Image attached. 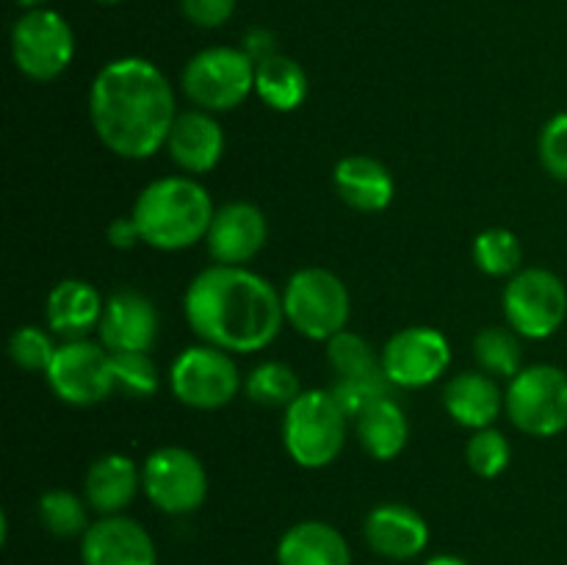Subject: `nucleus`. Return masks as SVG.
Segmentation results:
<instances>
[{
	"mask_svg": "<svg viewBox=\"0 0 567 565\" xmlns=\"http://www.w3.org/2000/svg\"><path fill=\"white\" fill-rule=\"evenodd\" d=\"M89 120L105 150L127 161L153 158L177 120L175 89L150 59L122 55L94 75Z\"/></svg>",
	"mask_w": 567,
	"mask_h": 565,
	"instance_id": "obj_1",
	"label": "nucleus"
},
{
	"mask_svg": "<svg viewBox=\"0 0 567 565\" xmlns=\"http://www.w3.org/2000/svg\"><path fill=\"white\" fill-rule=\"evenodd\" d=\"M183 314L203 343L225 352L252 355L282 330V294L247 266L214 264L186 288Z\"/></svg>",
	"mask_w": 567,
	"mask_h": 565,
	"instance_id": "obj_2",
	"label": "nucleus"
},
{
	"mask_svg": "<svg viewBox=\"0 0 567 565\" xmlns=\"http://www.w3.org/2000/svg\"><path fill=\"white\" fill-rule=\"evenodd\" d=\"M214 214L208 188L192 175H169L147 183L133 205L142 242L164 253L188 249L208 236Z\"/></svg>",
	"mask_w": 567,
	"mask_h": 565,
	"instance_id": "obj_3",
	"label": "nucleus"
},
{
	"mask_svg": "<svg viewBox=\"0 0 567 565\" xmlns=\"http://www.w3.org/2000/svg\"><path fill=\"white\" fill-rule=\"evenodd\" d=\"M347 421L349 415L330 391H302L288 404L282 419V443L288 458L310 471L330 465L347 443Z\"/></svg>",
	"mask_w": 567,
	"mask_h": 565,
	"instance_id": "obj_4",
	"label": "nucleus"
},
{
	"mask_svg": "<svg viewBox=\"0 0 567 565\" xmlns=\"http://www.w3.org/2000/svg\"><path fill=\"white\" fill-rule=\"evenodd\" d=\"M282 310L299 336L327 343L347 330L352 299L341 277L321 266H308L288 277L282 288Z\"/></svg>",
	"mask_w": 567,
	"mask_h": 565,
	"instance_id": "obj_5",
	"label": "nucleus"
},
{
	"mask_svg": "<svg viewBox=\"0 0 567 565\" xmlns=\"http://www.w3.org/2000/svg\"><path fill=\"white\" fill-rule=\"evenodd\" d=\"M181 86L197 109L233 111L255 92V61L230 44L205 48L186 61Z\"/></svg>",
	"mask_w": 567,
	"mask_h": 565,
	"instance_id": "obj_6",
	"label": "nucleus"
},
{
	"mask_svg": "<svg viewBox=\"0 0 567 565\" xmlns=\"http://www.w3.org/2000/svg\"><path fill=\"white\" fill-rule=\"evenodd\" d=\"M504 410L520 432L554 438L567 430V371L551 363L524 366L509 380Z\"/></svg>",
	"mask_w": 567,
	"mask_h": 565,
	"instance_id": "obj_7",
	"label": "nucleus"
},
{
	"mask_svg": "<svg viewBox=\"0 0 567 565\" xmlns=\"http://www.w3.org/2000/svg\"><path fill=\"white\" fill-rule=\"evenodd\" d=\"M11 59L25 78L37 83L55 81L75 59V33L53 9L22 11L11 25Z\"/></svg>",
	"mask_w": 567,
	"mask_h": 565,
	"instance_id": "obj_8",
	"label": "nucleus"
},
{
	"mask_svg": "<svg viewBox=\"0 0 567 565\" xmlns=\"http://www.w3.org/2000/svg\"><path fill=\"white\" fill-rule=\"evenodd\" d=\"M169 388L186 408L219 410L241 391V374L230 352L210 343H197L175 358L169 369Z\"/></svg>",
	"mask_w": 567,
	"mask_h": 565,
	"instance_id": "obj_9",
	"label": "nucleus"
},
{
	"mask_svg": "<svg viewBox=\"0 0 567 565\" xmlns=\"http://www.w3.org/2000/svg\"><path fill=\"white\" fill-rule=\"evenodd\" d=\"M504 316L518 336L543 341L563 327L567 316V288L554 271L524 269L504 288Z\"/></svg>",
	"mask_w": 567,
	"mask_h": 565,
	"instance_id": "obj_10",
	"label": "nucleus"
},
{
	"mask_svg": "<svg viewBox=\"0 0 567 565\" xmlns=\"http://www.w3.org/2000/svg\"><path fill=\"white\" fill-rule=\"evenodd\" d=\"M142 487L161 513L188 515L205 504L208 474L194 452L183 446H164L144 460Z\"/></svg>",
	"mask_w": 567,
	"mask_h": 565,
	"instance_id": "obj_11",
	"label": "nucleus"
},
{
	"mask_svg": "<svg viewBox=\"0 0 567 565\" xmlns=\"http://www.w3.org/2000/svg\"><path fill=\"white\" fill-rule=\"evenodd\" d=\"M44 377H48L55 397L66 404H75V408L103 402L116 388L111 352L103 343L89 341V338L61 343Z\"/></svg>",
	"mask_w": 567,
	"mask_h": 565,
	"instance_id": "obj_12",
	"label": "nucleus"
},
{
	"mask_svg": "<svg viewBox=\"0 0 567 565\" xmlns=\"http://www.w3.org/2000/svg\"><path fill=\"white\" fill-rule=\"evenodd\" d=\"M380 363L391 386L424 388L449 369L452 347L435 327H404L382 347Z\"/></svg>",
	"mask_w": 567,
	"mask_h": 565,
	"instance_id": "obj_13",
	"label": "nucleus"
},
{
	"mask_svg": "<svg viewBox=\"0 0 567 565\" xmlns=\"http://www.w3.org/2000/svg\"><path fill=\"white\" fill-rule=\"evenodd\" d=\"M97 332L109 352H150L158 338V310L147 294L116 288L105 297Z\"/></svg>",
	"mask_w": 567,
	"mask_h": 565,
	"instance_id": "obj_14",
	"label": "nucleus"
},
{
	"mask_svg": "<svg viewBox=\"0 0 567 565\" xmlns=\"http://www.w3.org/2000/svg\"><path fill=\"white\" fill-rule=\"evenodd\" d=\"M83 565H158L153 535L127 515H103L81 537Z\"/></svg>",
	"mask_w": 567,
	"mask_h": 565,
	"instance_id": "obj_15",
	"label": "nucleus"
},
{
	"mask_svg": "<svg viewBox=\"0 0 567 565\" xmlns=\"http://www.w3.org/2000/svg\"><path fill=\"white\" fill-rule=\"evenodd\" d=\"M269 238V225L258 205L252 203H227L216 208L214 222L208 227V253L216 264L247 266Z\"/></svg>",
	"mask_w": 567,
	"mask_h": 565,
	"instance_id": "obj_16",
	"label": "nucleus"
},
{
	"mask_svg": "<svg viewBox=\"0 0 567 565\" xmlns=\"http://www.w3.org/2000/svg\"><path fill=\"white\" fill-rule=\"evenodd\" d=\"M363 535L371 552L402 563V559H413L424 552L426 543H430V524L419 510L388 502L365 515Z\"/></svg>",
	"mask_w": 567,
	"mask_h": 565,
	"instance_id": "obj_17",
	"label": "nucleus"
},
{
	"mask_svg": "<svg viewBox=\"0 0 567 565\" xmlns=\"http://www.w3.org/2000/svg\"><path fill=\"white\" fill-rule=\"evenodd\" d=\"M166 150L186 175H208L225 155V131L210 111H181L166 138Z\"/></svg>",
	"mask_w": 567,
	"mask_h": 565,
	"instance_id": "obj_18",
	"label": "nucleus"
},
{
	"mask_svg": "<svg viewBox=\"0 0 567 565\" xmlns=\"http://www.w3.org/2000/svg\"><path fill=\"white\" fill-rule=\"evenodd\" d=\"M332 183H336L338 197L360 214H380L393 203V194H396L393 175L374 155L358 153L341 158L332 172Z\"/></svg>",
	"mask_w": 567,
	"mask_h": 565,
	"instance_id": "obj_19",
	"label": "nucleus"
},
{
	"mask_svg": "<svg viewBox=\"0 0 567 565\" xmlns=\"http://www.w3.org/2000/svg\"><path fill=\"white\" fill-rule=\"evenodd\" d=\"M103 302L105 299L100 297L92 282L66 277L50 288L44 316H48V325L55 336H61L64 341H78V338H86L89 332L97 330Z\"/></svg>",
	"mask_w": 567,
	"mask_h": 565,
	"instance_id": "obj_20",
	"label": "nucleus"
},
{
	"mask_svg": "<svg viewBox=\"0 0 567 565\" xmlns=\"http://www.w3.org/2000/svg\"><path fill=\"white\" fill-rule=\"evenodd\" d=\"M443 408L468 430H485L504 410V393L487 371H460L443 388Z\"/></svg>",
	"mask_w": 567,
	"mask_h": 565,
	"instance_id": "obj_21",
	"label": "nucleus"
},
{
	"mask_svg": "<svg viewBox=\"0 0 567 565\" xmlns=\"http://www.w3.org/2000/svg\"><path fill=\"white\" fill-rule=\"evenodd\" d=\"M277 565H352V548L327 521H299L277 543Z\"/></svg>",
	"mask_w": 567,
	"mask_h": 565,
	"instance_id": "obj_22",
	"label": "nucleus"
},
{
	"mask_svg": "<svg viewBox=\"0 0 567 565\" xmlns=\"http://www.w3.org/2000/svg\"><path fill=\"white\" fill-rule=\"evenodd\" d=\"M138 485H142V471L136 469V463L127 454L111 452L89 465L83 496L100 515H120L136 499Z\"/></svg>",
	"mask_w": 567,
	"mask_h": 565,
	"instance_id": "obj_23",
	"label": "nucleus"
},
{
	"mask_svg": "<svg viewBox=\"0 0 567 565\" xmlns=\"http://www.w3.org/2000/svg\"><path fill=\"white\" fill-rule=\"evenodd\" d=\"M358 441L374 460H393L410 438V424L391 397L380 399L358 415Z\"/></svg>",
	"mask_w": 567,
	"mask_h": 565,
	"instance_id": "obj_24",
	"label": "nucleus"
},
{
	"mask_svg": "<svg viewBox=\"0 0 567 565\" xmlns=\"http://www.w3.org/2000/svg\"><path fill=\"white\" fill-rule=\"evenodd\" d=\"M308 72L291 55H271L255 64V94L275 111H297L308 100Z\"/></svg>",
	"mask_w": 567,
	"mask_h": 565,
	"instance_id": "obj_25",
	"label": "nucleus"
},
{
	"mask_svg": "<svg viewBox=\"0 0 567 565\" xmlns=\"http://www.w3.org/2000/svg\"><path fill=\"white\" fill-rule=\"evenodd\" d=\"M244 391L264 408H288L302 393V386L291 366L280 363V360H266L249 371L244 380Z\"/></svg>",
	"mask_w": 567,
	"mask_h": 565,
	"instance_id": "obj_26",
	"label": "nucleus"
},
{
	"mask_svg": "<svg viewBox=\"0 0 567 565\" xmlns=\"http://www.w3.org/2000/svg\"><path fill=\"white\" fill-rule=\"evenodd\" d=\"M474 355L482 371L513 380L524 369V347L513 327H485L474 338Z\"/></svg>",
	"mask_w": 567,
	"mask_h": 565,
	"instance_id": "obj_27",
	"label": "nucleus"
},
{
	"mask_svg": "<svg viewBox=\"0 0 567 565\" xmlns=\"http://www.w3.org/2000/svg\"><path fill=\"white\" fill-rule=\"evenodd\" d=\"M37 510L44 530L55 537H83V532L92 526L89 524V502H83L72 491L53 487V491L42 493Z\"/></svg>",
	"mask_w": 567,
	"mask_h": 565,
	"instance_id": "obj_28",
	"label": "nucleus"
},
{
	"mask_svg": "<svg viewBox=\"0 0 567 565\" xmlns=\"http://www.w3.org/2000/svg\"><path fill=\"white\" fill-rule=\"evenodd\" d=\"M474 260L480 271L491 277L518 275L524 247H520L518 236L507 227H487L474 238Z\"/></svg>",
	"mask_w": 567,
	"mask_h": 565,
	"instance_id": "obj_29",
	"label": "nucleus"
},
{
	"mask_svg": "<svg viewBox=\"0 0 567 565\" xmlns=\"http://www.w3.org/2000/svg\"><path fill=\"white\" fill-rule=\"evenodd\" d=\"M327 360L338 377H369L382 371L374 347L363 336L349 330H341L327 341Z\"/></svg>",
	"mask_w": 567,
	"mask_h": 565,
	"instance_id": "obj_30",
	"label": "nucleus"
},
{
	"mask_svg": "<svg viewBox=\"0 0 567 565\" xmlns=\"http://www.w3.org/2000/svg\"><path fill=\"white\" fill-rule=\"evenodd\" d=\"M509 458H513V449L509 441L504 438V432L485 427V430H476L474 435L465 443V460H468L471 471L482 480H496L507 471Z\"/></svg>",
	"mask_w": 567,
	"mask_h": 565,
	"instance_id": "obj_31",
	"label": "nucleus"
},
{
	"mask_svg": "<svg viewBox=\"0 0 567 565\" xmlns=\"http://www.w3.org/2000/svg\"><path fill=\"white\" fill-rule=\"evenodd\" d=\"M388 391H391V380L385 377V371L369 377H338L330 388V393L349 419H358L365 408L391 397Z\"/></svg>",
	"mask_w": 567,
	"mask_h": 565,
	"instance_id": "obj_32",
	"label": "nucleus"
},
{
	"mask_svg": "<svg viewBox=\"0 0 567 565\" xmlns=\"http://www.w3.org/2000/svg\"><path fill=\"white\" fill-rule=\"evenodd\" d=\"M114 386L131 397H153L158 391V369L150 352H111Z\"/></svg>",
	"mask_w": 567,
	"mask_h": 565,
	"instance_id": "obj_33",
	"label": "nucleus"
},
{
	"mask_svg": "<svg viewBox=\"0 0 567 565\" xmlns=\"http://www.w3.org/2000/svg\"><path fill=\"white\" fill-rule=\"evenodd\" d=\"M55 349L59 347L53 343L50 332L37 325L17 327L9 338V355L22 371H48L55 358Z\"/></svg>",
	"mask_w": 567,
	"mask_h": 565,
	"instance_id": "obj_34",
	"label": "nucleus"
},
{
	"mask_svg": "<svg viewBox=\"0 0 567 565\" xmlns=\"http://www.w3.org/2000/svg\"><path fill=\"white\" fill-rule=\"evenodd\" d=\"M540 161L546 172L567 183V111L551 116L540 133Z\"/></svg>",
	"mask_w": 567,
	"mask_h": 565,
	"instance_id": "obj_35",
	"label": "nucleus"
},
{
	"mask_svg": "<svg viewBox=\"0 0 567 565\" xmlns=\"http://www.w3.org/2000/svg\"><path fill=\"white\" fill-rule=\"evenodd\" d=\"M238 0H181V11L192 25L221 28L236 14Z\"/></svg>",
	"mask_w": 567,
	"mask_h": 565,
	"instance_id": "obj_36",
	"label": "nucleus"
},
{
	"mask_svg": "<svg viewBox=\"0 0 567 565\" xmlns=\"http://www.w3.org/2000/svg\"><path fill=\"white\" fill-rule=\"evenodd\" d=\"M241 50L255 61V64H260V61H266V59H271V55L280 53L275 31H269V28H260V25L249 28V31L244 33Z\"/></svg>",
	"mask_w": 567,
	"mask_h": 565,
	"instance_id": "obj_37",
	"label": "nucleus"
},
{
	"mask_svg": "<svg viewBox=\"0 0 567 565\" xmlns=\"http://www.w3.org/2000/svg\"><path fill=\"white\" fill-rule=\"evenodd\" d=\"M105 238H109L111 247L116 249H133L136 244H142V233H138L136 219L131 216H116L114 222L105 230Z\"/></svg>",
	"mask_w": 567,
	"mask_h": 565,
	"instance_id": "obj_38",
	"label": "nucleus"
},
{
	"mask_svg": "<svg viewBox=\"0 0 567 565\" xmlns=\"http://www.w3.org/2000/svg\"><path fill=\"white\" fill-rule=\"evenodd\" d=\"M424 565H468L457 554H437V557H430Z\"/></svg>",
	"mask_w": 567,
	"mask_h": 565,
	"instance_id": "obj_39",
	"label": "nucleus"
},
{
	"mask_svg": "<svg viewBox=\"0 0 567 565\" xmlns=\"http://www.w3.org/2000/svg\"><path fill=\"white\" fill-rule=\"evenodd\" d=\"M17 6H20L22 11H33V9H44V3H48V0H14Z\"/></svg>",
	"mask_w": 567,
	"mask_h": 565,
	"instance_id": "obj_40",
	"label": "nucleus"
},
{
	"mask_svg": "<svg viewBox=\"0 0 567 565\" xmlns=\"http://www.w3.org/2000/svg\"><path fill=\"white\" fill-rule=\"evenodd\" d=\"M94 3H97V6H120L122 0H94Z\"/></svg>",
	"mask_w": 567,
	"mask_h": 565,
	"instance_id": "obj_41",
	"label": "nucleus"
}]
</instances>
